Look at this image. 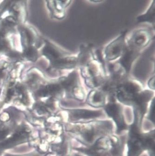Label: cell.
<instances>
[{
	"mask_svg": "<svg viewBox=\"0 0 155 156\" xmlns=\"http://www.w3.org/2000/svg\"><path fill=\"white\" fill-rule=\"evenodd\" d=\"M60 83L64 90L71 97L79 100H82L85 96L84 90L77 69L71 70L68 75L60 79Z\"/></svg>",
	"mask_w": 155,
	"mask_h": 156,
	"instance_id": "5",
	"label": "cell"
},
{
	"mask_svg": "<svg viewBox=\"0 0 155 156\" xmlns=\"http://www.w3.org/2000/svg\"><path fill=\"white\" fill-rule=\"evenodd\" d=\"M106 93L101 87L92 89L88 96V103L93 105H102L105 102Z\"/></svg>",
	"mask_w": 155,
	"mask_h": 156,
	"instance_id": "7",
	"label": "cell"
},
{
	"mask_svg": "<svg viewBox=\"0 0 155 156\" xmlns=\"http://www.w3.org/2000/svg\"><path fill=\"white\" fill-rule=\"evenodd\" d=\"M155 1L151 2L149 7L145 12L139 15L136 18L138 23H147L155 26Z\"/></svg>",
	"mask_w": 155,
	"mask_h": 156,
	"instance_id": "6",
	"label": "cell"
},
{
	"mask_svg": "<svg viewBox=\"0 0 155 156\" xmlns=\"http://www.w3.org/2000/svg\"><path fill=\"white\" fill-rule=\"evenodd\" d=\"M143 89V85L140 81L127 78L118 84L115 92L119 101L131 103L136 101Z\"/></svg>",
	"mask_w": 155,
	"mask_h": 156,
	"instance_id": "2",
	"label": "cell"
},
{
	"mask_svg": "<svg viewBox=\"0 0 155 156\" xmlns=\"http://www.w3.org/2000/svg\"><path fill=\"white\" fill-rule=\"evenodd\" d=\"M154 38V34L151 29L140 28L134 31L130 36L126 37V46L141 53L147 47Z\"/></svg>",
	"mask_w": 155,
	"mask_h": 156,
	"instance_id": "4",
	"label": "cell"
},
{
	"mask_svg": "<svg viewBox=\"0 0 155 156\" xmlns=\"http://www.w3.org/2000/svg\"><path fill=\"white\" fill-rule=\"evenodd\" d=\"M7 132L6 131H1L0 132V140L4 139L7 136Z\"/></svg>",
	"mask_w": 155,
	"mask_h": 156,
	"instance_id": "9",
	"label": "cell"
},
{
	"mask_svg": "<svg viewBox=\"0 0 155 156\" xmlns=\"http://www.w3.org/2000/svg\"><path fill=\"white\" fill-rule=\"evenodd\" d=\"M148 87L150 88V90H155V75L152 76L148 81Z\"/></svg>",
	"mask_w": 155,
	"mask_h": 156,
	"instance_id": "8",
	"label": "cell"
},
{
	"mask_svg": "<svg viewBox=\"0 0 155 156\" xmlns=\"http://www.w3.org/2000/svg\"><path fill=\"white\" fill-rule=\"evenodd\" d=\"M127 34V30L123 31L104 48L102 55L105 62H113L122 56L126 48Z\"/></svg>",
	"mask_w": 155,
	"mask_h": 156,
	"instance_id": "3",
	"label": "cell"
},
{
	"mask_svg": "<svg viewBox=\"0 0 155 156\" xmlns=\"http://www.w3.org/2000/svg\"><path fill=\"white\" fill-rule=\"evenodd\" d=\"M101 55L94 51L92 55L78 66L85 84L92 89L101 87L107 80V67L103 55Z\"/></svg>",
	"mask_w": 155,
	"mask_h": 156,
	"instance_id": "1",
	"label": "cell"
}]
</instances>
